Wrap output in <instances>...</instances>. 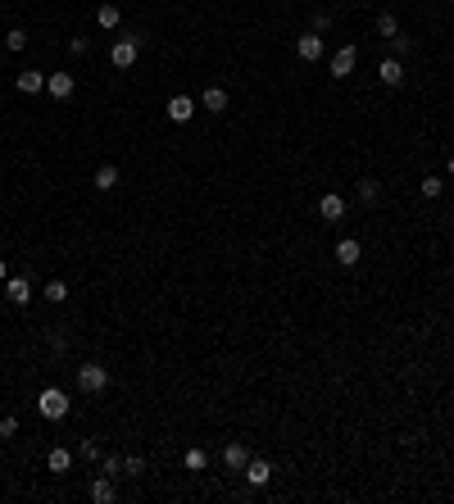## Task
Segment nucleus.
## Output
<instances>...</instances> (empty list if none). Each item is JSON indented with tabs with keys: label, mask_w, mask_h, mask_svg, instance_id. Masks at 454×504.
<instances>
[{
	"label": "nucleus",
	"mask_w": 454,
	"mask_h": 504,
	"mask_svg": "<svg viewBox=\"0 0 454 504\" xmlns=\"http://www.w3.org/2000/svg\"><path fill=\"white\" fill-rule=\"evenodd\" d=\"M77 386H82V395H105L109 391V368L96 359L77 363Z\"/></svg>",
	"instance_id": "obj_1"
},
{
	"label": "nucleus",
	"mask_w": 454,
	"mask_h": 504,
	"mask_svg": "<svg viewBox=\"0 0 454 504\" xmlns=\"http://www.w3.org/2000/svg\"><path fill=\"white\" fill-rule=\"evenodd\" d=\"M68 405H73V400H68V395L59 391V386H46V391L37 395V414H41V418H50V423L68 418Z\"/></svg>",
	"instance_id": "obj_2"
},
{
	"label": "nucleus",
	"mask_w": 454,
	"mask_h": 504,
	"mask_svg": "<svg viewBox=\"0 0 454 504\" xmlns=\"http://www.w3.org/2000/svg\"><path fill=\"white\" fill-rule=\"evenodd\" d=\"M141 55V37H114V46H109V64L114 68H132Z\"/></svg>",
	"instance_id": "obj_3"
},
{
	"label": "nucleus",
	"mask_w": 454,
	"mask_h": 504,
	"mask_svg": "<svg viewBox=\"0 0 454 504\" xmlns=\"http://www.w3.org/2000/svg\"><path fill=\"white\" fill-rule=\"evenodd\" d=\"M46 77H50V73H41V68H23V73L14 77V87H19L23 96H41V91H46Z\"/></svg>",
	"instance_id": "obj_4"
},
{
	"label": "nucleus",
	"mask_w": 454,
	"mask_h": 504,
	"mask_svg": "<svg viewBox=\"0 0 454 504\" xmlns=\"http://www.w3.org/2000/svg\"><path fill=\"white\" fill-rule=\"evenodd\" d=\"M295 55H300V64H318V59H323V37L304 32L300 41H295Z\"/></svg>",
	"instance_id": "obj_5"
},
{
	"label": "nucleus",
	"mask_w": 454,
	"mask_h": 504,
	"mask_svg": "<svg viewBox=\"0 0 454 504\" xmlns=\"http://www.w3.org/2000/svg\"><path fill=\"white\" fill-rule=\"evenodd\" d=\"M355 59H359V46H341V50L332 55V77H336V82L355 73Z\"/></svg>",
	"instance_id": "obj_6"
},
{
	"label": "nucleus",
	"mask_w": 454,
	"mask_h": 504,
	"mask_svg": "<svg viewBox=\"0 0 454 504\" xmlns=\"http://www.w3.org/2000/svg\"><path fill=\"white\" fill-rule=\"evenodd\" d=\"M346 196H336V191H327V196L323 200H318V214H323V219L327 223H341V219H346Z\"/></svg>",
	"instance_id": "obj_7"
},
{
	"label": "nucleus",
	"mask_w": 454,
	"mask_h": 504,
	"mask_svg": "<svg viewBox=\"0 0 454 504\" xmlns=\"http://www.w3.org/2000/svg\"><path fill=\"white\" fill-rule=\"evenodd\" d=\"M5 296H10L14 305H28V300H32V282H28V277H23V273L5 277Z\"/></svg>",
	"instance_id": "obj_8"
},
{
	"label": "nucleus",
	"mask_w": 454,
	"mask_h": 504,
	"mask_svg": "<svg viewBox=\"0 0 454 504\" xmlns=\"http://www.w3.org/2000/svg\"><path fill=\"white\" fill-rule=\"evenodd\" d=\"M359 259H364V245H359L355 236H346V241H336V263H341V268H355Z\"/></svg>",
	"instance_id": "obj_9"
},
{
	"label": "nucleus",
	"mask_w": 454,
	"mask_h": 504,
	"mask_svg": "<svg viewBox=\"0 0 454 504\" xmlns=\"http://www.w3.org/2000/svg\"><path fill=\"white\" fill-rule=\"evenodd\" d=\"M377 77H382V82H386V87H400V82H404V59L386 55V59H382V64H377Z\"/></svg>",
	"instance_id": "obj_10"
},
{
	"label": "nucleus",
	"mask_w": 454,
	"mask_h": 504,
	"mask_svg": "<svg viewBox=\"0 0 454 504\" xmlns=\"http://www.w3.org/2000/svg\"><path fill=\"white\" fill-rule=\"evenodd\" d=\"M246 463H250V450L246 445H237V441H232V445H223V468L227 472H246Z\"/></svg>",
	"instance_id": "obj_11"
},
{
	"label": "nucleus",
	"mask_w": 454,
	"mask_h": 504,
	"mask_svg": "<svg viewBox=\"0 0 454 504\" xmlns=\"http://www.w3.org/2000/svg\"><path fill=\"white\" fill-rule=\"evenodd\" d=\"M73 87H77L73 73H50V77H46V91H50L55 100H68V96H73Z\"/></svg>",
	"instance_id": "obj_12"
},
{
	"label": "nucleus",
	"mask_w": 454,
	"mask_h": 504,
	"mask_svg": "<svg viewBox=\"0 0 454 504\" xmlns=\"http://www.w3.org/2000/svg\"><path fill=\"white\" fill-rule=\"evenodd\" d=\"M246 482L250 486H268L273 482V463L268 459H250L246 463Z\"/></svg>",
	"instance_id": "obj_13"
},
{
	"label": "nucleus",
	"mask_w": 454,
	"mask_h": 504,
	"mask_svg": "<svg viewBox=\"0 0 454 504\" xmlns=\"http://www.w3.org/2000/svg\"><path fill=\"white\" fill-rule=\"evenodd\" d=\"M91 500H96V504H114V500H119V491H114V477H109V472L91 482Z\"/></svg>",
	"instance_id": "obj_14"
},
{
	"label": "nucleus",
	"mask_w": 454,
	"mask_h": 504,
	"mask_svg": "<svg viewBox=\"0 0 454 504\" xmlns=\"http://www.w3.org/2000/svg\"><path fill=\"white\" fill-rule=\"evenodd\" d=\"M191 114H195V100L191 96H173V100H168V119H173V123H191Z\"/></svg>",
	"instance_id": "obj_15"
},
{
	"label": "nucleus",
	"mask_w": 454,
	"mask_h": 504,
	"mask_svg": "<svg viewBox=\"0 0 454 504\" xmlns=\"http://www.w3.org/2000/svg\"><path fill=\"white\" fill-rule=\"evenodd\" d=\"M91 182H96V191H114L119 187V164H100Z\"/></svg>",
	"instance_id": "obj_16"
},
{
	"label": "nucleus",
	"mask_w": 454,
	"mask_h": 504,
	"mask_svg": "<svg viewBox=\"0 0 454 504\" xmlns=\"http://www.w3.org/2000/svg\"><path fill=\"white\" fill-rule=\"evenodd\" d=\"M182 468H186V472H205V468H209V454H205L200 445H191V450L182 454Z\"/></svg>",
	"instance_id": "obj_17"
},
{
	"label": "nucleus",
	"mask_w": 454,
	"mask_h": 504,
	"mask_svg": "<svg viewBox=\"0 0 454 504\" xmlns=\"http://www.w3.org/2000/svg\"><path fill=\"white\" fill-rule=\"evenodd\" d=\"M200 105H205L209 114H223V110H227V91H223V87H209L205 96H200Z\"/></svg>",
	"instance_id": "obj_18"
},
{
	"label": "nucleus",
	"mask_w": 454,
	"mask_h": 504,
	"mask_svg": "<svg viewBox=\"0 0 454 504\" xmlns=\"http://www.w3.org/2000/svg\"><path fill=\"white\" fill-rule=\"evenodd\" d=\"M119 19H123L119 5H100V10H96V23L105 28V32H114V28H119Z\"/></svg>",
	"instance_id": "obj_19"
},
{
	"label": "nucleus",
	"mask_w": 454,
	"mask_h": 504,
	"mask_svg": "<svg viewBox=\"0 0 454 504\" xmlns=\"http://www.w3.org/2000/svg\"><path fill=\"white\" fill-rule=\"evenodd\" d=\"M46 468L50 472H68L73 468V454H68V450H50V454H46Z\"/></svg>",
	"instance_id": "obj_20"
},
{
	"label": "nucleus",
	"mask_w": 454,
	"mask_h": 504,
	"mask_svg": "<svg viewBox=\"0 0 454 504\" xmlns=\"http://www.w3.org/2000/svg\"><path fill=\"white\" fill-rule=\"evenodd\" d=\"M46 300H50V305H64V300H68V282H59V277L46 282Z\"/></svg>",
	"instance_id": "obj_21"
},
{
	"label": "nucleus",
	"mask_w": 454,
	"mask_h": 504,
	"mask_svg": "<svg viewBox=\"0 0 454 504\" xmlns=\"http://www.w3.org/2000/svg\"><path fill=\"white\" fill-rule=\"evenodd\" d=\"M377 37H400V19L395 14H377Z\"/></svg>",
	"instance_id": "obj_22"
},
{
	"label": "nucleus",
	"mask_w": 454,
	"mask_h": 504,
	"mask_svg": "<svg viewBox=\"0 0 454 504\" xmlns=\"http://www.w3.org/2000/svg\"><path fill=\"white\" fill-rule=\"evenodd\" d=\"M441 191H445V177H436V173H427V177H422V196H427V200H436Z\"/></svg>",
	"instance_id": "obj_23"
},
{
	"label": "nucleus",
	"mask_w": 454,
	"mask_h": 504,
	"mask_svg": "<svg viewBox=\"0 0 454 504\" xmlns=\"http://www.w3.org/2000/svg\"><path fill=\"white\" fill-rule=\"evenodd\" d=\"M377 191H382L377 182H373V177H364V182H359V187H355V196L364 200V205H373V200H377Z\"/></svg>",
	"instance_id": "obj_24"
},
{
	"label": "nucleus",
	"mask_w": 454,
	"mask_h": 504,
	"mask_svg": "<svg viewBox=\"0 0 454 504\" xmlns=\"http://www.w3.org/2000/svg\"><path fill=\"white\" fill-rule=\"evenodd\" d=\"M100 472H109V477H123V459H119V454H100Z\"/></svg>",
	"instance_id": "obj_25"
},
{
	"label": "nucleus",
	"mask_w": 454,
	"mask_h": 504,
	"mask_svg": "<svg viewBox=\"0 0 454 504\" xmlns=\"http://www.w3.org/2000/svg\"><path fill=\"white\" fill-rule=\"evenodd\" d=\"M141 472H146V459H141V454H128V459H123V477H141Z\"/></svg>",
	"instance_id": "obj_26"
},
{
	"label": "nucleus",
	"mask_w": 454,
	"mask_h": 504,
	"mask_svg": "<svg viewBox=\"0 0 454 504\" xmlns=\"http://www.w3.org/2000/svg\"><path fill=\"white\" fill-rule=\"evenodd\" d=\"M5 46H10V50H23V46H28V32H23V28H10V32H5Z\"/></svg>",
	"instance_id": "obj_27"
},
{
	"label": "nucleus",
	"mask_w": 454,
	"mask_h": 504,
	"mask_svg": "<svg viewBox=\"0 0 454 504\" xmlns=\"http://www.w3.org/2000/svg\"><path fill=\"white\" fill-rule=\"evenodd\" d=\"M391 55H395V59L409 55V37H391Z\"/></svg>",
	"instance_id": "obj_28"
},
{
	"label": "nucleus",
	"mask_w": 454,
	"mask_h": 504,
	"mask_svg": "<svg viewBox=\"0 0 454 504\" xmlns=\"http://www.w3.org/2000/svg\"><path fill=\"white\" fill-rule=\"evenodd\" d=\"M14 432H19V418H14V414H5V418H0V436L10 441V436H14Z\"/></svg>",
	"instance_id": "obj_29"
},
{
	"label": "nucleus",
	"mask_w": 454,
	"mask_h": 504,
	"mask_svg": "<svg viewBox=\"0 0 454 504\" xmlns=\"http://www.w3.org/2000/svg\"><path fill=\"white\" fill-rule=\"evenodd\" d=\"M87 50H91L87 37H73V41H68V55H87Z\"/></svg>",
	"instance_id": "obj_30"
},
{
	"label": "nucleus",
	"mask_w": 454,
	"mask_h": 504,
	"mask_svg": "<svg viewBox=\"0 0 454 504\" xmlns=\"http://www.w3.org/2000/svg\"><path fill=\"white\" fill-rule=\"evenodd\" d=\"M327 28H332V14H314V32H318V37H323V32H327Z\"/></svg>",
	"instance_id": "obj_31"
},
{
	"label": "nucleus",
	"mask_w": 454,
	"mask_h": 504,
	"mask_svg": "<svg viewBox=\"0 0 454 504\" xmlns=\"http://www.w3.org/2000/svg\"><path fill=\"white\" fill-rule=\"evenodd\" d=\"M82 459H100V445H96V441H82Z\"/></svg>",
	"instance_id": "obj_32"
},
{
	"label": "nucleus",
	"mask_w": 454,
	"mask_h": 504,
	"mask_svg": "<svg viewBox=\"0 0 454 504\" xmlns=\"http://www.w3.org/2000/svg\"><path fill=\"white\" fill-rule=\"evenodd\" d=\"M5 277H10V263H5V259H0V282H5Z\"/></svg>",
	"instance_id": "obj_33"
},
{
	"label": "nucleus",
	"mask_w": 454,
	"mask_h": 504,
	"mask_svg": "<svg viewBox=\"0 0 454 504\" xmlns=\"http://www.w3.org/2000/svg\"><path fill=\"white\" fill-rule=\"evenodd\" d=\"M445 173H450V177H454V154H450V164H445Z\"/></svg>",
	"instance_id": "obj_34"
}]
</instances>
